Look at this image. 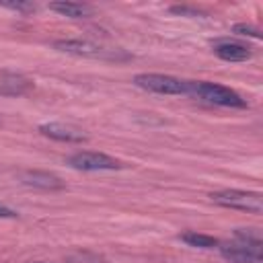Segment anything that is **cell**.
<instances>
[{"instance_id":"1","label":"cell","mask_w":263,"mask_h":263,"mask_svg":"<svg viewBox=\"0 0 263 263\" xmlns=\"http://www.w3.org/2000/svg\"><path fill=\"white\" fill-rule=\"evenodd\" d=\"M187 95L201 99L205 103L218 105V107H232V109H245L247 101L232 88L218 84V82H205V80H197L191 82L187 80Z\"/></svg>"},{"instance_id":"15","label":"cell","mask_w":263,"mask_h":263,"mask_svg":"<svg viewBox=\"0 0 263 263\" xmlns=\"http://www.w3.org/2000/svg\"><path fill=\"white\" fill-rule=\"evenodd\" d=\"M232 33L240 35V37H253V39H261V31L251 27V25H245V23H236L232 27Z\"/></svg>"},{"instance_id":"16","label":"cell","mask_w":263,"mask_h":263,"mask_svg":"<svg viewBox=\"0 0 263 263\" xmlns=\"http://www.w3.org/2000/svg\"><path fill=\"white\" fill-rule=\"evenodd\" d=\"M168 10H171L173 14H181V16H199V14H201V10L191 8V6H171Z\"/></svg>"},{"instance_id":"2","label":"cell","mask_w":263,"mask_h":263,"mask_svg":"<svg viewBox=\"0 0 263 263\" xmlns=\"http://www.w3.org/2000/svg\"><path fill=\"white\" fill-rule=\"evenodd\" d=\"M210 199L222 208L242 210L249 214H263V197L259 191H245V189H222L210 193Z\"/></svg>"},{"instance_id":"9","label":"cell","mask_w":263,"mask_h":263,"mask_svg":"<svg viewBox=\"0 0 263 263\" xmlns=\"http://www.w3.org/2000/svg\"><path fill=\"white\" fill-rule=\"evenodd\" d=\"M21 181L29 187H37V189H45V191L64 189V181L49 171H25V173H21Z\"/></svg>"},{"instance_id":"12","label":"cell","mask_w":263,"mask_h":263,"mask_svg":"<svg viewBox=\"0 0 263 263\" xmlns=\"http://www.w3.org/2000/svg\"><path fill=\"white\" fill-rule=\"evenodd\" d=\"M179 238L189 245V247H197V249H214L220 245L218 238L210 236V234H201V232H195V230H187L183 234H179Z\"/></svg>"},{"instance_id":"5","label":"cell","mask_w":263,"mask_h":263,"mask_svg":"<svg viewBox=\"0 0 263 263\" xmlns=\"http://www.w3.org/2000/svg\"><path fill=\"white\" fill-rule=\"evenodd\" d=\"M66 164L76 168V171H84V173H95V171H117L121 168L123 164L105 154V152H90V150H82V152H76L72 156L66 158Z\"/></svg>"},{"instance_id":"18","label":"cell","mask_w":263,"mask_h":263,"mask_svg":"<svg viewBox=\"0 0 263 263\" xmlns=\"http://www.w3.org/2000/svg\"><path fill=\"white\" fill-rule=\"evenodd\" d=\"M33 263H45V261H33Z\"/></svg>"},{"instance_id":"17","label":"cell","mask_w":263,"mask_h":263,"mask_svg":"<svg viewBox=\"0 0 263 263\" xmlns=\"http://www.w3.org/2000/svg\"><path fill=\"white\" fill-rule=\"evenodd\" d=\"M18 214L14 212V210H10V208H4V205H0V218H16Z\"/></svg>"},{"instance_id":"13","label":"cell","mask_w":263,"mask_h":263,"mask_svg":"<svg viewBox=\"0 0 263 263\" xmlns=\"http://www.w3.org/2000/svg\"><path fill=\"white\" fill-rule=\"evenodd\" d=\"M0 6L2 8H8V10H16V12H23V14H29V12H35L37 10V4H33V2H14V0H2L0 2Z\"/></svg>"},{"instance_id":"14","label":"cell","mask_w":263,"mask_h":263,"mask_svg":"<svg viewBox=\"0 0 263 263\" xmlns=\"http://www.w3.org/2000/svg\"><path fill=\"white\" fill-rule=\"evenodd\" d=\"M236 240H242V242H257V245H263L261 242V232L257 228H236L234 232Z\"/></svg>"},{"instance_id":"11","label":"cell","mask_w":263,"mask_h":263,"mask_svg":"<svg viewBox=\"0 0 263 263\" xmlns=\"http://www.w3.org/2000/svg\"><path fill=\"white\" fill-rule=\"evenodd\" d=\"M49 10L68 16V18H86L92 14V8L88 4L82 2H68V0H58V2H49Z\"/></svg>"},{"instance_id":"7","label":"cell","mask_w":263,"mask_h":263,"mask_svg":"<svg viewBox=\"0 0 263 263\" xmlns=\"http://www.w3.org/2000/svg\"><path fill=\"white\" fill-rule=\"evenodd\" d=\"M37 129H39L41 136L51 138V140H58V142H68V144H82V142H86V134H82L80 129H76L72 125L58 123V121L41 123Z\"/></svg>"},{"instance_id":"10","label":"cell","mask_w":263,"mask_h":263,"mask_svg":"<svg viewBox=\"0 0 263 263\" xmlns=\"http://www.w3.org/2000/svg\"><path fill=\"white\" fill-rule=\"evenodd\" d=\"M33 88V80L16 72H0V95L18 97Z\"/></svg>"},{"instance_id":"3","label":"cell","mask_w":263,"mask_h":263,"mask_svg":"<svg viewBox=\"0 0 263 263\" xmlns=\"http://www.w3.org/2000/svg\"><path fill=\"white\" fill-rule=\"evenodd\" d=\"M53 47L58 51L78 55V58H92V60H127L129 55L121 49H105L99 43L86 41V39H58L53 41Z\"/></svg>"},{"instance_id":"6","label":"cell","mask_w":263,"mask_h":263,"mask_svg":"<svg viewBox=\"0 0 263 263\" xmlns=\"http://www.w3.org/2000/svg\"><path fill=\"white\" fill-rule=\"evenodd\" d=\"M220 255L230 263H263L261 245L257 242H242V240L228 242L220 247Z\"/></svg>"},{"instance_id":"8","label":"cell","mask_w":263,"mask_h":263,"mask_svg":"<svg viewBox=\"0 0 263 263\" xmlns=\"http://www.w3.org/2000/svg\"><path fill=\"white\" fill-rule=\"evenodd\" d=\"M214 53L224 60V62H247L251 60V49L238 41H230V39H220L214 43Z\"/></svg>"},{"instance_id":"4","label":"cell","mask_w":263,"mask_h":263,"mask_svg":"<svg viewBox=\"0 0 263 263\" xmlns=\"http://www.w3.org/2000/svg\"><path fill=\"white\" fill-rule=\"evenodd\" d=\"M134 84L142 90L156 92V95H187V80H181L171 74L142 72L134 76Z\"/></svg>"}]
</instances>
